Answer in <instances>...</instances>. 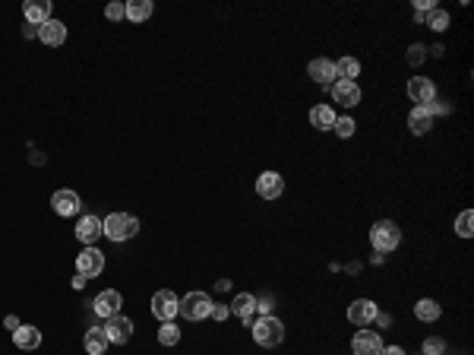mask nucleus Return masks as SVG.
<instances>
[{"label": "nucleus", "mask_w": 474, "mask_h": 355, "mask_svg": "<svg viewBox=\"0 0 474 355\" xmlns=\"http://www.w3.org/2000/svg\"><path fill=\"white\" fill-rule=\"evenodd\" d=\"M228 314H231L228 304H212V314H209V318H215V320H228Z\"/></svg>", "instance_id": "obj_34"}, {"label": "nucleus", "mask_w": 474, "mask_h": 355, "mask_svg": "<svg viewBox=\"0 0 474 355\" xmlns=\"http://www.w3.org/2000/svg\"><path fill=\"white\" fill-rule=\"evenodd\" d=\"M152 0H126V19L130 23H146L149 16H152Z\"/></svg>", "instance_id": "obj_24"}, {"label": "nucleus", "mask_w": 474, "mask_h": 355, "mask_svg": "<svg viewBox=\"0 0 474 355\" xmlns=\"http://www.w3.org/2000/svg\"><path fill=\"white\" fill-rule=\"evenodd\" d=\"M23 35H26V38H38V26L26 23V26H23Z\"/></svg>", "instance_id": "obj_36"}, {"label": "nucleus", "mask_w": 474, "mask_h": 355, "mask_svg": "<svg viewBox=\"0 0 474 355\" xmlns=\"http://www.w3.org/2000/svg\"><path fill=\"white\" fill-rule=\"evenodd\" d=\"M3 327H7V330H13V333H16V330H19V327H23V324H19V318H13V314H10V318L3 320Z\"/></svg>", "instance_id": "obj_35"}, {"label": "nucleus", "mask_w": 474, "mask_h": 355, "mask_svg": "<svg viewBox=\"0 0 474 355\" xmlns=\"http://www.w3.org/2000/svg\"><path fill=\"white\" fill-rule=\"evenodd\" d=\"M79 206H82V200H79V194H76V190H70V188L54 190L51 210L57 212V216H76V212H79Z\"/></svg>", "instance_id": "obj_11"}, {"label": "nucleus", "mask_w": 474, "mask_h": 355, "mask_svg": "<svg viewBox=\"0 0 474 355\" xmlns=\"http://www.w3.org/2000/svg\"><path fill=\"white\" fill-rule=\"evenodd\" d=\"M212 298H209L206 292H190V295H184L180 298V304H178V314L180 318H187V320H206L209 314H212Z\"/></svg>", "instance_id": "obj_4"}, {"label": "nucleus", "mask_w": 474, "mask_h": 355, "mask_svg": "<svg viewBox=\"0 0 474 355\" xmlns=\"http://www.w3.org/2000/svg\"><path fill=\"white\" fill-rule=\"evenodd\" d=\"M370 244L379 251V254H386V251H395L401 244V228L395 226L392 219L373 222V228H370Z\"/></svg>", "instance_id": "obj_3"}, {"label": "nucleus", "mask_w": 474, "mask_h": 355, "mask_svg": "<svg viewBox=\"0 0 474 355\" xmlns=\"http://www.w3.org/2000/svg\"><path fill=\"white\" fill-rule=\"evenodd\" d=\"M332 102H339L341 108H354L361 102V86L351 80H335L332 83Z\"/></svg>", "instance_id": "obj_14"}, {"label": "nucleus", "mask_w": 474, "mask_h": 355, "mask_svg": "<svg viewBox=\"0 0 474 355\" xmlns=\"http://www.w3.org/2000/svg\"><path fill=\"white\" fill-rule=\"evenodd\" d=\"M351 352L354 355H379L383 352V340L377 330H357L351 340Z\"/></svg>", "instance_id": "obj_10"}, {"label": "nucleus", "mask_w": 474, "mask_h": 355, "mask_svg": "<svg viewBox=\"0 0 474 355\" xmlns=\"http://www.w3.org/2000/svg\"><path fill=\"white\" fill-rule=\"evenodd\" d=\"M377 304L370 302V298H357V302H351L348 304V320L354 327H370L373 320H377Z\"/></svg>", "instance_id": "obj_13"}, {"label": "nucleus", "mask_w": 474, "mask_h": 355, "mask_svg": "<svg viewBox=\"0 0 474 355\" xmlns=\"http://www.w3.org/2000/svg\"><path fill=\"white\" fill-rule=\"evenodd\" d=\"M335 73H339L341 80H351V83H354V76L361 73V64H357L354 57H341V61H335Z\"/></svg>", "instance_id": "obj_27"}, {"label": "nucleus", "mask_w": 474, "mask_h": 355, "mask_svg": "<svg viewBox=\"0 0 474 355\" xmlns=\"http://www.w3.org/2000/svg\"><path fill=\"white\" fill-rule=\"evenodd\" d=\"M256 194H260L263 200H278V197L285 194V178L278 172H263L260 178H256Z\"/></svg>", "instance_id": "obj_12"}, {"label": "nucleus", "mask_w": 474, "mask_h": 355, "mask_svg": "<svg viewBox=\"0 0 474 355\" xmlns=\"http://www.w3.org/2000/svg\"><path fill=\"white\" fill-rule=\"evenodd\" d=\"M408 98L427 108V105H433V98H437V86L430 83L427 76H411V80H408Z\"/></svg>", "instance_id": "obj_7"}, {"label": "nucleus", "mask_w": 474, "mask_h": 355, "mask_svg": "<svg viewBox=\"0 0 474 355\" xmlns=\"http://www.w3.org/2000/svg\"><path fill=\"white\" fill-rule=\"evenodd\" d=\"M82 346H86V352H89V355H104V349L111 346V340H108L104 327H92V330H86Z\"/></svg>", "instance_id": "obj_20"}, {"label": "nucleus", "mask_w": 474, "mask_h": 355, "mask_svg": "<svg viewBox=\"0 0 474 355\" xmlns=\"http://www.w3.org/2000/svg\"><path fill=\"white\" fill-rule=\"evenodd\" d=\"M256 311H263V318H266L269 311H272V302H269V298H263V302H256Z\"/></svg>", "instance_id": "obj_38"}, {"label": "nucleus", "mask_w": 474, "mask_h": 355, "mask_svg": "<svg viewBox=\"0 0 474 355\" xmlns=\"http://www.w3.org/2000/svg\"><path fill=\"white\" fill-rule=\"evenodd\" d=\"M424 26H430V29L433 32H446L449 29V13H446V10H430L427 16H424Z\"/></svg>", "instance_id": "obj_26"}, {"label": "nucleus", "mask_w": 474, "mask_h": 355, "mask_svg": "<svg viewBox=\"0 0 474 355\" xmlns=\"http://www.w3.org/2000/svg\"><path fill=\"white\" fill-rule=\"evenodd\" d=\"M250 333H253V340H256V346L275 349V346H282V340H285V324L278 318H272V314H266V318L253 320Z\"/></svg>", "instance_id": "obj_1"}, {"label": "nucleus", "mask_w": 474, "mask_h": 355, "mask_svg": "<svg viewBox=\"0 0 474 355\" xmlns=\"http://www.w3.org/2000/svg\"><path fill=\"white\" fill-rule=\"evenodd\" d=\"M455 235H462V238H471L474 235V212L471 210L455 216Z\"/></svg>", "instance_id": "obj_28"}, {"label": "nucleus", "mask_w": 474, "mask_h": 355, "mask_svg": "<svg viewBox=\"0 0 474 355\" xmlns=\"http://www.w3.org/2000/svg\"><path fill=\"white\" fill-rule=\"evenodd\" d=\"M102 270H104V254L98 248H86L76 254V273H82L86 280L102 276Z\"/></svg>", "instance_id": "obj_6"}, {"label": "nucleus", "mask_w": 474, "mask_h": 355, "mask_svg": "<svg viewBox=\"0 0 474 355\" xmlns=\"http://www.w3.org/2000/svg\"><path fill=\"white\" fill-rule=\"evenodd\" d=\"M158 343H162V346H178V343H180V330L171 324V320H168V324H162V327H158Z\"/></svg>", "instance_id": "obj_29"}, {"label": "nucleus", "mask_w": 474, "mask_h": 355, "mask_svg": "<svg viewBox=\"0 0 474 355\" xmlns=\"http://www.w3.org/2000/svg\"><path fill=\"white\" fill-rule=\"evenodd\" d=\"M98 235H102V219H98V216H82L79 226H76V238H79L86 248H92V242H95Z\"/></svg>", "instance_id": "obj_19"}, {"label": "nucleus", "mask_w": 474, "mask_h": 355, "mask_svg": "<svg viewBox=\"0 0 474 355\" xmlns=\"http://www.w3.org/2000/svg\"><path fill=\"white\" fill-rule=\"evenodd\" d=\"M102 232L111 238V242H126L140 232V219L136 216H126V212H111L108 219L102 222Z\"/></svg>", "instance_id": "obj_2"}, {"label": "nucleus", "mask_w": 474, "mask_h": 355, "mask_svg": "<svg viewBox=\"0 0 474 355\" xmlns=\"http://www.w3.org/2000/svg\"><path fill=\"white\" fill-rule=\"evenodd\" d=\"M354 118H335V124H332V130L341 136V140H348V136H354Z\"/></svg>", "instance_id": "obj_30"}, {"label": "nucleus", "mask_w": 474, "mask_h": 355, "mask_svg": "<svg viewBox=\"0 0 474 355\" xmlns=\"http://www.w3.org/2000/svg\"><path fill=\"white\" fill-rule=\"evenodd\" d=\"M104 16H108L111 23H117V19H126V3H108V7H104Z\"/></svg>", "instance_id": "obj_33"}, {"label": "nucleus", "mask_w": 474, "mask_h": 355, "mask_svg": "<svg viewBox=\"0 0 474 355\" xmlns=\"http://www.w3.org/2000/svg\"><path fill=\"white\" fill-rule=\"evenodd\" d=\"M443 352H446V343L439 340V336H430V340H424L421 355H443Z\"/></svg>", "instance_id": "obj_31"}, {"label": "nucleus", "mask_w": 474, "mask_h": 355, "mask_svg": "<svg viewBox=\"0 0 474 355\" xmlns=\"http://www.w3.org/2000/svg\"><path fill=\"white\" fill-rule=\"evenodd\" d=\"M307 73H310L319 86H326V89L339 80V73H335V61H329V57H316V61H310Z\"/></svg>", "instance_id": "obj_16"}, {"label": "nucleus", "mask_w": 474, "mask_h": 355, "mask_svg": "<svg viewBox=\"0 0 474 355\" xmlns=\"http://www.w3.org/2000/svg\"><path fill=\"white\" fill-rule=\"evenodd\" d=\"M120 304H124V298H120L117 289H104V292L95 295V302H92V308H95L98 318H114V314H120Z\"/></svg>", "instance_id": "obj_8"}, {"label": "nucleus", "mask_w": 474, "mask_h": 355, "mask_svg": "<svg viewBox=\"0 0 474 355\" xmlns=\"http://www.w3.org/2000/svg\"><path fill=\"white\" fill-rule=\"evenodd\" d=\"M424 61H427V45H411L408 48V64H411V67H421Z\"/></svg>", "instance_id": "obj_32"}, {"label": "nucleus", "mask_w": 474, "mask_h": 355, "mask_svg": "<svg viewBox=\"0 0 474 355\" xmlns=\"http://www.w3.org/2000/svg\"><path fill=\"white\" fill-rule=\"evenodd\" d=\"M335 118H339V114L332 111V105H313L310 108V124L316 130H332Z\"/></svg>", "instance_id": "obj_23"}, {"label": "nucleus", "mask_w": 474, "mask_h": 355, "mask_svg": "<svg viewBox=\"0 0 474 355\" xmlns=\"http://www.w3.org/2000/svg\"><path fill=\"white\" fill-rule=\"evenodd\" d=\"M408 127H411V134H427L430 127H433V114H430V108L424 105H415L411 108V114H408Z\"/></svg>", "instance_id": "obj_21"}, {"label": "nucleus", "mask_w": 474, "mask_h": 355, "mask_svg": "<svg viewBox=\"0 0 474 355\" xmlns=\"http://www.w3.org/2000/svg\"><path fill=\"white\" fill-rule=\"evenodd\" d=\"M104 333H108V340H111L114 346H126V340L133 336V320L124 318V314H114V318H108V324H104Z\"/></svg>", "instance_id": "obj_9"}, {"label": "nucleus", "mask_w": 474, "mask_h": 355, "mask_svg": "<svg viewBox=\"0 0 474 355\" xmlns=\"http://www.w3.org/2000/svg\"><path fill=\"white\" fill-rule=\"evenodd\" d=\"M86 282H89V280H86L82 273H76V276H73V289H82V286H86Z\"/></svg>", "instance_id": "obj_39"}, {"label": "nucleus", "mask_w": 474, "mask_h": 355, "mask_svg": "<svg viewBox=\"0 0 474 355\" xmlns=\"http://www.w3.org/2000/svg\"><path fill=\"white\" fill-rule=\"evenodd\" d=\"M379 355H405V349L401 346H383V352Z\"/></svg>", "instance_id": "obj_37"}, {"label": "nucleus", "mask_w": 474, "mask_h": 355, "mask_svg": "<svg viewBox=\"0 0 474 355\" xmlns=\"http://www.w3.org/2000/svg\"><path fill=\"white\" fill-rule=\"evenodd\" d=\"M13 343L19 349H26V352H29V349H38V346H41V330H38V327H32V324H23L19 330L13 333Z\"/></svg>", "instance_id": "obj_22"}, {"label": "nucleus", "mask_w": 474, "mask_h": 355, "mask_svg": "<svg viewBox=\"0 0 474 355\" xmlns=\"http://www.w3.org/2000/svg\"><path fill=\"white\" fill-rule=\"evenodd\" d=\"M178 304H180V298L171 292V289H158V292L152 295V314H155L162 324L178 318Z\"/></svg>", "instance_id": "obj_5"}, {"label": "nucleus", "mask_w": 474, "mask_h": 355, "mask_svg": "<svg viewBox=\"0 0 474 355\" xmlns=\"http://www.w3.org/2000/svg\"><path fill=\"white\" fill-rule=\"evenodd\" d=\"M228 308H231V314H237V318L250 327L253 324V311H256V298H253L250 292H240V295H234V302H231Z\"/></svg>", "instance_id": "obj_17"}, {"label": "nucleus", "mask_w": 474, "mask_h": 355, "mask_svg": "<svg viewBox=\"0 0 474 355\" xmlns=\"http://www.w3.org/2000/svg\"><path fill=\"white\" fill-rule=\"evenodd\" d=\"M439 314H443V308H439L433 298H421V302L415 304V318L424 320V324H433V320H439Z\"/></svg>", "instance_id": "obj_25"}, {"label": "nucleus", "mask_w": 474, "mask_h": 355, "mask_svg": "<svg viewBox=\"0 0 474 355\" xmlns=\"http://www.w3.org/2000/svg\"><path fill=\"white\" fill-rule=\"evenodd\" d=\"M38 38H41V45L57 48V45H64V42H67V26L51 16L45 26H38Z\"/></svg>", "instance_id": "obj_15"}, {"label": "nucleus", "mask_w": 474, "mask_h": 355, "mask_svg": "<svg viewBox=\"0 0 474 355\" xmlns=\"http://www.w3.org/2000/svg\"><path fill=\"white\" fill-rule=\"evenodd\" d=\"M23 13H26V23L45 26L48 19H51V3H48V0H26Z\"/></svg>", "instance_id": "obj_18"}]
</instances>
